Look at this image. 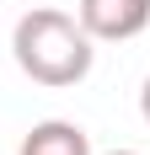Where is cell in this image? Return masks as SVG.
<instances>
[{
  "label": "cell",
  "mask_w": 150,
  "mask_h": 155,
  "mask_svg": "<svg viewBox=\"0 0 150 155\" xmlns=\"http://www.w3.org/2000/svg\"><path fill=\"white\" fill-rule=\"evenodd\" d=\"M91 43H129L150 27V0H80L75 5Z\"/></svg>",
  "instance_id": "cell-2"
},
{
  "label": "cell",
  "mask_w": 150,
  "mask_h": 155,
  "mask_svg": "<svg viewBox=\"0 0 150 155\" xmlns=\"http://www.w3.org/2000/svg\"><path fill=\"white\" fill-rule=\"evenodd\" d=\"M107 155H139V150H107Z\"/></svg>",
  "instance_id": "cell-5"
},
{
  "label": "cell",
  "mask_w": 150,
  "mask_h": 155,
  "mask_svg": "<svg viewBox=\"0 0 150 155\" xmlns=\"http://www.w3.org/2000/svg\"><path fill=\"white\" fill-rule=\"evenodd\" d=\"M11 54H16V64H22L27 80L59 91V86H80L91 75V54L97 48H91V32L80 27V16H64V11L38 5V11H27L16 21Z\"/></svg>",
  "instance_id": "cell-1"
},
{
  "label": "cell",
  "mask_w": 150,
  "mask_h": 155,
  "mask_svg": "<svg viewBox=\"0 0 150 155\" xmlns=\"http://www.w3.org/2000/svg\"><path fill=\"white\" fill-rule=\"evenodd\" d=\"M139 112H145V123H150V75H145V91H139Z\"/></svg>",
  "instance_id": "cell-4"
},
{
  "label": "cell",
  "mask_w": 150,
  "mask_h": 155,
  "mask_svg": "<svg viewBox=\"0 0 150 155\" xmlns=\"http://www.w3.org/2000/svg\"><path fill=\"white\" fill-rule=\"evenodd\" d=\"M16 155H91V139L80 123H64V118H43L32 123V134L22 139Z\"/></svg>",
  "instance_id": "cell-3"
}]
</instances>
